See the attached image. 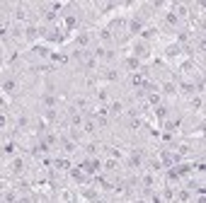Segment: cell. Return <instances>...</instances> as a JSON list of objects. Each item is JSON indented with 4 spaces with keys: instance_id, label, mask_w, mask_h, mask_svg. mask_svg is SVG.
Wrapping results in <instances>:
<instances>
[{
    "instance_id": "cell-1",
    "label": "cell",
    "mask_w": 206,
    "mask_h": 203,
    "mask_svg": "<svg viewBox=\"0 0 206 203\" xmlns=\"http://www.w3.org/2000/svg\"><path fill=\"white\" fill-rule=\"evenodd\" d=\"M129 29H131V32H138V29H141V19H131Z\"/></svg>"
},
{
    "instance_id": "cell-2",
    "label": "cell",
    "mask_w": 206,
    "mask_h": 203,
    "mask_svg": "<svg viewBox=\"0 0 206 203\" xmlns=\"http://www.w3.org/2000/svg\"><path fill=\"white\" fill-rule=\"evenodd\" d=\"M100 37H102L104 41H112V34H109V32H107V29H102V32H100Z\"/></svg>"
},
{
    "instance_id": "cell-3",
    "label": "cell",
    "mask_w": 206,
    "mask_h": 203,
    "mask_svg": "<svg viewBox=\"0 0 206 203\" xmlns=\"http://www.w3.org/2000/svg\"><path fill=\"white\" fill-rule=\"evenodd\" d=\"M107 169H109V172H112V169H116V162H114V160H109V162H107Z\"/></svg>"
},
{
    "instance_id": "cell-4",
    "label": "cell",
    "mask_w": 206,
    "mask_h": 203,
    "mask_svg": "<svg viewBox=\"0 0 206 203\" xmlns=\"http://www.w3.org/2000/svg\"><path fill=\"white\" fill-rule=\"evenodd\" d=\"M0 128H5V116H0Z\"/></svg>"
}]
</instances>
